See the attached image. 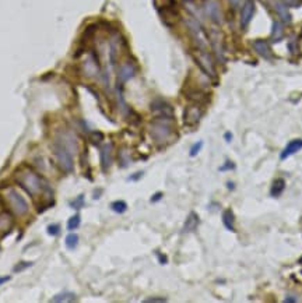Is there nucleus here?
<instances>
[{
    "instance_id": "5701e85b",
    "label": "nucleus",
    "mask_w": 302,
    "mask_h": 303,
    "mask_svg": "<svg viewBox=\"0 0 302 303\" xmlns=\"http://www.w3.org/2000/svg\"><path fill=\"white\" fill-rule=\"evenodd\" d=\"M111 208H112V211H115L116 214H123V212H126L127 210L126 201H123V200H116V201L111 203Z\"/></svg>"
},
{
    "instance_id": "7ed1b4c3",
    "label": "nucleus",
    "mask_w": 302,
    "mask_h": 303,
    "mask_svg": "<svg viewBox=\"0 0 302 303\" xmlns=\"http://www.w3.org/2000/svg\"><path fill=\"white\" fill-rule=\"evenodd\" d=\"M4 201H6V207L10 208V211L13 212L17 217H24L25 214H28L29 205L28 201L24 198L15 189H7L4 193Z\"/></svg>"
},
{
    "instance_id": "4be33fe9",
    "label": "nucleus",
    "mask_w": 302,
    "mask_h": 303,
    "mask_svg": "<svg viewBox=\"0 0 302 303\" xmlns=\"http://www.w3.org/2000/svg\"><path fill=\"white\" fill-rule=\"evenodd\" d=\"M74 301H77V296H76V294H73V292H62V294H57V295H55L50 299V302L56 303L74 302Z\"/></svg>"
},
{
    "instance_id": "a211bd4d",
    "label": "nucleus",
    "mask_w": 302,
    "mask_h": 303,
    "mask_svg": "<svg viewBox=\"0 0 302 303\" xmlns=\"http://www.w3.org/2000/svg\"><path fill=\"white\" fill-rule=\"evenodd\" d=\"M286 190V180L283 177H279V179H274L273 183H272V187H270V196L274 198L280 197L281 194Z\"/></svg>"
},
{
    "instance_id": "6ab92c4d",
    "label": "nucleus",
    "mask_w": 302,
    "mask_h": 303,
    "mask_svg": "<svg viewBox=\"0 0 302 303\" xmlns=\"http://www.w3.org/2000/svg\"><path fill=\"white\" fill-rule=\"evenodd\" d=\"M223 225L225 226V229H228L230 232H235V215L232 212L231 208H227L223 212Z\"/></svg>"
},
{
    "instance_id": "f3484780",
    "label": "nucleus",
    "mask_w": 302,
    "mask_h": 303,
    "mask_svg": "<svg viewBox=\"0 0 302 303\" xmlns=\"http://www.w3.org/2000/svg\"><path fill=\"white\" fill-rule=\"evenodd\" d=\"M13 224H14V221L11 218V215L8 214V211L0 212V231H3V236L10 233Z\"/></svg>"
},
{
    "instance_id": "2f4dec72",
    "label": "nucleus",
    "mask_w": 302,
    "mask_h": 303,
    "mask_svg": "<svg viewBox=\"0 0 302 303\" xmlns=\"http://www.w3.org/2000/svg\"><path fill=\"white\" fill-rule=\"evenodd\" d=\"M230 169H235V165H234V162H231V161H227L223 166H220V172H224V170Z\"/></svg>"
},
{
    "instance_id": "a19ab883",
    "label": "nucleus",
    "mask_w": 302,
    "mask_h": 303,
    "mask_svg": "<svg viewBox=\"0 0 302 303\" xmlns=\"http://www.w3.org/2000/svg\"><path fill=\"white\" fill-rule=\"evenodd\" d=\"M297 301H298L297 298H286V299H284V302H286V303H290V302L295 303V302H297Z\"/></svg>"
},
{
    "instance_id": "a878e982",
    "label": "nucleus",
    "mask_w": 302,
    "mask_h": 303,
    "mask_svg": "<svg viewBox=\"0 0 302 303\" xmlns=\"http://www.w3.org/2000/svg\"><path fill=\"white\" fill-rule=\"evenodd\" d=\"M102 140H104V134L101 133V132H92L90 134V141H91L92 144H95V146H98Z\"/></svg>"
},
{
    "instance_id": "b1692460",
    "label": "nucleus",
    "mask_w": 302,
    "mask_h": 303,
    "mask_svg": "<svg viewBox=\"0 0 302 303\" xmlns=\"http://www.w3.org/2000/svg\"><path fill=\"white\" fill-rule=\"evenodd\" d=\"M80 224H81V217H80V214L73 215V217L69 218V221H67V231H70V232L76 231L78 226H80Z\"/></svg>"
},
{
    "instance_id": "f03ea898",
    "label": "nucleus",
    "mask_w": 302,
    "mask_h": 303,
    "mask_svg": "<svg viewBox=\"0 0 302 303\" xmlns=\"http://www.w3.org/2000/svg\"><path fill=\"white\" fill-rule=\"evenodd\" d=\"M14 180L15 183L34 198L43 194L45 190H49V186L43 180V177L27 165H22L21 168L15 170Z\"/></svg>"
},
{
    "instance_id": "c03bdc74",
    "label": "nucleus",
    "mask_w": 302,
    "mask_h": 303,
    "mask_svg": "<svg viewBox=\"0 0 302 303\" xmlns=\"http://www.w3.org/2000/svg\"><path fill=\"white\" fill-rule=\"evenodd\" d=\"M301 39H302V29H301Z\"/></svg>"
},
{
    "instance_id": "c9c22d12",
    "label": "nucleus",
    "mask_w": 302,
    "mask_h": 303,
    "mask_svg": "<svg viewBox=\"0 0 302 303\" xmlns=\"http://www.w3.org/2000/svg\"><path fill=\"white\" fill-rule=\"evenodd\" d=\"M157 257L160 259V263H161V264H167V257H165L164 254H161L160 252H157Z\"/></svg>"
},
{
    "instance_id": "2eb2a0df",
    "label": "nucleus",
    "mask_w": 302,
    "mask_h": 303,
    "mask_svg": "<svg viewBox=\"0 0 302 303\" xmlns=\"http://www.w3.org/2000/svg\"><path fill=\"white\" fill-rule=\"evenodd\" d=\"M199 224H200V218H199V215H197L195 211H192L189 215H188V218H186V221H185V224H183L182 232L183 233L195 232V231L197 229V226H199Z\"/></svg>"
},
{
    "instance_id": "58836bf2",
    "label": "nucleus",
    "mask_w": 302,
    "mask_h": 303,
    "mask_svg": "<svg viewBox=\"0 0 302 303\" xmlns=\"http://www.w3.org/2000/svg\"><path fill=\"white\" fill-rule=\"evenodd\" d=\"M141 176H143V172H137V175H134V176H130V177H129V180H137V179H140Z\"/></svg>"
},
{
    "instance_id": "e433bc0d",
    "label": "nucleus",
    "mask_w": 302,
    "mask_h": 303,
    "mask_svg": "<svg viewBox=\"0 0 302 303\" xmlns=\"http://www.w3.org/2000/svg\"><path fill=\"white\" fill-rule=\"evenodd\" d=\"M228 1L231 3L232 7H238L239 4H241V1H242V0H228Z\"/></svg>"
},
{
    "instance_id": "393cba45",
    "label": "nucleus",
    "mask_w": 302,
    "mask_h": 303,
    "mask_svg": "<svg viewBox=\"0 0 302 303\" xmlns=\"http://www.w3.org/2000/svg\"><path fill=\"white\" fill-rule=\"evenodd\" d=\"M64 245L69 247L70 250H73V249H76L78 245V236L76 235V233H70V235H67L66 236V239H64Z\"/></svg>"
},
{
    "instance_id": "39448f33",
    "label": "nucleus",
    "mask_w": 302,
    "mask_h": 303,
    "mask_svg": "<svg viewBox=\"0 0 302 303\" xmlns=\"http://www.w3.org/2000/svg\"><path fill=\"white\" fill-rule=\"evenodd\" d=\"M172 133H174V130H172V127L169 125V119H158V118H155V120L150 126V134L154 139L155 143H158V144H164V143L169 141Z\"/></svg>"
},
{
    "instance_id": "412c9836",
    "label": "nucleus",
    "mask_w": 302,
    "mask_h": 303,
    "mask_svg": "<svg viewBox=\"0 0 302 303\" xmlns=\"http://www.w3.org/2000/svg\"><path fill=\"white\" fill-rule=\"evenodd\" d=\"M284 38V27L280 21L273 22V28H272V41L273 42H280Z\"/></svg>"
},
{
    "instance_id": "1a4fd4ad",
    "label": "nucleus",
    "mask_w": 302,
    "mask_h": 303,
    "mask_svg": "<svg viewBox=\"0 0 302 303\" xmlns=\"http://www.w3.org/2000/svg\"><path fill=\"white\" fill-rule=\"evenodd\" d=\"M204 10H206V14L210 17V20L214 24H217V25L223 24L224 15H223V10H221V6L218 4V1H216V0L207 1L206 6H204Z\"/></svg>"
},
{
    "instance_id": "f257e3e1",
    "label": "nucleus",
    "mask_w": 302,
    "mask_h": 303,
    "mask_svg": "<svg viewBox=\"0 0 302 303\" xmlns=\"http://www.w3.org/2000/svg\"><path fill=\"white\" fill-rule=\"evenodd\" d=\"M77 151V141L70 132L57 133L53 141V154L60 169L70 173L74 169V152Z\"/></svg>"
},
{
    "instance_id": "c756f323",
    "label": "nucleus",
    "mask_w": 302,
    "mask_h": 303,
    "mask_svg": "<svg viewBox=\"0 0 302 303\" xmlns=\"http://www.w3.org/2000/svg\"><path fill=\"white\" fill-rule=\"evenodd\" d=\"M167 301H168L167 298H147V299H144L146 303H164Z\"/></svg>"
},
{
    "instance_id": "ddd939ff",
    "label": "nucleus",
    "mask_w": 302,
    "mask_h": 303,
    "mask_svg": "<svg viewBox=\"0 0 302 303\" xmlns=\"http://www.w3.org/2000/svg\"><path fill=\"white\" fill-rule=\"evenodd\" d=\"M252 46L255 52H256L260 57H263V59H266V60H270V59L273 57V53H272V49H270V45H269V42L265 41V39H256V41H253Z\"/></svg>"
},
{
    "instance_id": "79ce46f5",
    "label": "nucleus",
    "mask_w": 302,
    "mask_h": 303,
    "mask_svg": "<svg viewBox=\"0 0 302 303\" xmlns=\"http://www.w3.org/2000/svg\"><path fill=\"white\" fill-rule=\"evenodd\" d=\"M227 186H228V189H230V190H234V183H232V182H228Z\"/></svg>"
},
{
    "instance_id": "f8f14e48",
    "label": "nucleus",
    "mask_w": 302,
    "mask_h": 303,
    "mask_svg": "<svg viewBox=\"0 0 302 303\" xmlns=\"http://www.w3.org/2000/svg\"><path fill=\"white\" fill-rule=\"evenodd\" d=\"M112 143H106L101 148V168H102L104 172H106V170L111 168V165H112Z\"/></svg>"
},
{
    "instance_id": "bb28decb",
    "label": "nucleus",
    "mask_w": 302,
    "mask_h": 303,
    "mask_svg": "<svg viewBox=\"0 0 302 303\" xmlns=\"http://www.w3.org/2000/svg\"><path fill=\"white\" fill-rule=\"evenodd\" d=\"M71 208H74V210H80L81 207H84V196L83 194H80L74 201H71Z\"/></svg>"
},
{
    "instance_id": "dca6fc26",
    "label": "nucleus",
    "mask_w": 302,
    "mask_h": 303,
    "mask_svg": "<svg viewBox=\"0 0 302 303\" xmlns=\"http://www.w3.org/2000/svg\"><path fill=\"white\" fill-rule=\"evenodd\" d=\"M134 74H136V66L132 62H127L120 67L119 81L120 83H126L127 80H130Z\"/></svg>"
},
{
    "instance_id": "37998d69",
    "label": "nucleus",
    "mask_w": 302,
    "mask_h": 303,
    "mask_svg": "<svg viewBox=\"0 0 302 303\" xmlns=\"http://www.w3.org/2000/svg\"><path fill=\"white\" fill-rule=\"evenodd\" d=\"M298 264H300V266H302V257L300 259V260H298ZM301 274H302V270H301Z\"/></svg>"
},
{
    "instance_id": "6e6552de",
    "label": "nucleus",
    "mask_w": 302,
    "mask_h": 303,
    "mask_svg": "<svg viewBox=\"0 0 302 303\" xmlns=\"http://www.w3.org/2000/svg\"><path fill=\"white\" fill-rule=\"evenodd\" d=\"M151 111L158 119H174V109L164 99H155L151 102Z\"/></svg>"
},
{
    "instance_id": "9d476101",
    "label": "nucleus",
    "mask_w": 302,
    "mask_h": 303,
    "mask_svg": "<svg viewBox=\"0 0 302 303\" xmlns=\"http://www.w3.org/2000/svg\"><path fill=\"white\" fill-rule=\"evenodd\" d=\"M256 13V4L253 0H246V3L241 11V27L244 29L248 28V25L252 21L253 15Z\"/></svg>"
},
{
    "instance_id": "f704fd0d",
    "label": "nucleus",
    "mask_w": 302,
    "mask_h": 303,
    "mask_svg": "<svg viewBox=\"0 0 302 303\" xmlns=\"http://www.w3.org/2000/svg\"><path fill=\"white\" fill-rule=\"evenodd\" d=\"M287 6H298L300 4V0H283Z\"/></svg>"
},
{
    "instance_id": "72a5a7b5",
    "label": "nucleus",
    "mask_w": 302,
    "mask_h": 303,
    "mask_svg": "<svg viewBox=\"0 0 302 303\" xmlns=\"http://www.w3.org/2000/svg\"><path fill=\"white\" fill-rule=\"evenodd\" d=\"M161 198H162V193H161V191H158V193H155L154 196L151 197V200H150V201H151V203H157V201H160Z\"/></svg>"
},
{
    "instance_id": "473e14b6",
    "label": "nucleus",
    "mask_w": 302,
    "mask_h": 303,
    "mask_svg": "<svg viewBox=\"0 0 302 303\" xmlns=\"http://www.w3.org/2000/svg\"><path fill=\"white\" fill-rule=\"evenodd\" d=\"M288 48H290V52L291 53H297L298 52V46H297V41H290V43H288Z\"/></svg>"
},
{
    "instance_id": "20e7f679",
    "label": "nucleus",
    "mask_w": 302,
    "mask_h": 303,
    "mask_svg": "<svg viewBox=\"0 0 302 303\" xmlns=\"http://www.w3.org/2000/svg\"><path fill=\"white\" fill-rule=\"evenodd\" d=\"M192 56L195 59L197 66L200 67V70L203 71L207 77H217V71H216V66H214V59H213V56H211L209 50L195 48L193 52H192Z\"/></svg>"
},
{
    "instance_id": "9b49d317",
    "label": "nucleus",
    "mask_w": 302,
    "mask_h": 303,
    "mask_svg": "<svg viewBox=\"0 0 302 303\" xmlns=\"http://www.w3.org/2000/svg\"><path fill=\"white\" fill-rule=\"evenodd\" d=\"M209 39H210L211 46L214 49V53H216L217 59L221 63H224V46H223V36H221V34L216 29H213L211 34L209 35Z\"/></svg>"
},
{
    "instance_id": "4468645a",
    "label": "nucleus",
    "mask_w": 302,
    "mask_h": 303,
    "mask_svg": "<svg viewBox=\"0 0 302 303\" xmlns=\"http://www.w3.org/2000/svg\"><path fill=\"white\" fill-rule=\"evenodd\" d=\"M302 150V139H295V140L290 141L287 146H286V148L281 151L280 154V159L281 161H284V159H287V158H290V156L295 155L298 151H301Z\"/></svg>"
},
{
    "instance_id": "4c0bfd02",
    "label": "nucleus",
    "mask_w": 302,
    "mask_h": 303,
    "mask_svg": "<svg viewBox=\"0 0 302 303\" xmlns=\"http://www.w3.org/2000/svg\"><path fill=\"white\" fill-rule=\"evenodd\" d=\"M224 139H225V141H227V143H231L232 133H230V132H227V133L224 134Z\"/></svg>"
},
{
    "instance_id": "423d86ee",
    "label": "nucleus",
    "mask_w": 302,
    "mask_h": 303,
    "mask_svg": "<svg viewBox=\"0 0 302 303\" xmlns=\"http://www.w3.org/2000/svg\"><path fill=\"white\" fill-rule=\"evenodd\" d=\"M155 7L161 15L162 21L167 25H172L174 20L178 18V3L176 0H154Z\"/></svg>"
},
{
    "instance_id": "ea45409f",
    "label": "nucleus",
    "mask_w": 302,
    "mask_h": 303,
    "mask_svg": "<svg viewBox=\"0 0 302 303\" xmlns=\"http://www.w3.org/2000/svg\"><path fill=\"white\" fill-rule=\"evenodd\" d=\"M10 278H11V277H1V278H0V285H3V284H4V282H7V281H10Z\"/></svg>"
},
{
    "instance_id": "7c9ffc66",
    "label": "nucleus",
    "mask_w": 302,
    "mask_h": 303,
    "mask_svg": "<svg viewBox=\"0 0 302 303\" xmlns=\"http://www.w3.org/2000/svg\"><path fill=\"white\" fill-rule=\"evenodd\" d=\"M31 266H32V263H29V261H22L21 264L15 266L14 271H22V270H25V268L31 267Z\"/></svg>"
},
{
    "instance_id": "c85d7f7f",
    "label": "nucleus",
    "mask_w": 302,
    "mask_h": 303,
    "mask_svg": "<svg viewBox=\"0 0 302 303\" xmlns=\"http://www.w3.org/2000/svg\"><path fill=\"white\" fill-rule=\"evenodd\" d=\"M48 233H49L50 236H57L60 233V226L57 225V224H50L48 226Z\"/></svg>"
},
{
    "instance_id": "0eeeda50",
    "label": "nucleus",
    "mask_w": 302,
    "mask_h": 303,
    "mask_svg": "<svg viewBox=\"0 0 302 303\" xmlns=\"http://www.w3.org/2000/svg\"><path fill=\"white\" fill-rule=\"evenodd\" d=\"M203 118V108L200 104H195L185 108L183 111V123L185 126L195 127L199 125V122Z\"/></svg>"
},
{
    "instance_id": "cd10ccee",
    "label": "nucleus",
    "mask_w": 302,
    "mask_h": 303,
    "mask_svg": "<svg viewBox=\"0 0 302 303\" xmlns=\"http://www.w3.org/2000/svg\"><path fill=\"white\" fill-rule=\"evenodd\" d=\"M202 147H203V141H197V143H195V144L192 146V148H190L189 155L190 156H196L197 154L200 152Z\"/></svg>"
},
{
    "instance_id": "aec40b11",
    "label": "nucleus",
    "mask_w": 302,
    "mask_h": 303,
    "mask_svg": "<svg viewBox=\"0 0 302 303\" xmlns=\"http://www.w3.org/2000/svg\"><path fill=\"white\" fill-rule=\"evenodd\" d=\"M274 8H276V13H277L279 17L281 18V22H286V24L291 22V14H290V11H288V7L286 3L277 1V3L274 4Z\"/></svg>"
}]
</instances>
